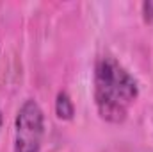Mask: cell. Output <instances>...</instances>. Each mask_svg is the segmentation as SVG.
<instances>
[{"instance_id":"2","label":"cell","mask_w":153,"mask_h":152,"mask_svg":"<svg viewBox=\"0 0 153 152\" xmlns=\"http://www.w3.org/2000/svg\"><path fill=\"white\" fill-rule=\"evenodd\" d=\"M45 138V113L34 99H27L14 120V152H39Z\"/></svg>"},{"instance_id":"5","label":"cell","mask_w":153,"mask_h":152,"mask_svg":"<svg viewBox=\"0 0 153 152\" xmlns=\"http://www.w3.org/2000/svg\"><path fill=\"white\" fill-rule=\"evenodd\" d=\"M2 120H4V116H2V109H0V127H2Z\"/></svg>"},{"instance_id":"3","label":"cell","mask_w":153,"mask_h":152,"mask_svg":"<svg viewBox=\"0 0 153 152\" xmlns=\"http://www.w3.org/2000/svg\"><path fill=\"white\" fill-rule=\"evenodd\" d=\"M55 114L62 122H70L75 116V104L66 91H59L55 97Z\"/></svg>"},{"instance_id":"1","label":"cell","mask_w":153,"mask_h":152,"mask_svg":"<svg viewBox=\"0 0 153 152\" xmlns=\"http://www.w3.org/2000/svg\"><path fill=\"white\" fill-rule=\"evenodd\" d=\"M139 97L134 75L112 56L98 57L94 65V104L102 120L123 123Z\"/></svg>"},{"instance_id":"4","label":"cell","mask_w":153,"mask_h":152,"mask_svg":"<svg viewBox=\"0 0 153 152\" xmlns=\"http://www.w3.org/2000/svg\"><path fill=\"white\" fill-rule=\"evenodd\" d=\"M141 9H143L144 23H153V0H144L141 4Z\"/></svg>"}]
</instances>
